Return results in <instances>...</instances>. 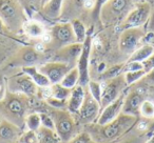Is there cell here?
I'll return each instance as SVG.
<instances>
[{
    "label": "cell",
    "mask_w": 154,
    "mask_h": 143,
    "mask_svg": "<svg viewBox=\"0 0 154 143\" xmlns=\"http://www.w3.org/2000/svg\"><path fill=\"white\" fill-rule=\"evenodd\" d=\"M28 2L32 5H35V7H36L37 4H39L41 7V0H28Z\"/></svg>",
    "instance_id": "obj_42"
},
{
    "label": "cell",
    "mask_w": 154,
    "mask_h": 143,
    "mask_svg": "<svg viewBox=\"0 0 154 143\" xmlns=\"http://www.w3.org/2000/svg\"><path fill=\"white\" fill-rule=\"evenodd\" d=\"M145 75H146V72L143 70H133V72H126V73H124L125 80H126V83L128 86L136 84L137 82L140 81L141 78Z\"/></svg>",
    "instance_id": "obj_29"
},
{
    "label": "cell",
    "mask_w": 154,
    "mask_h": 143,
    "mask_svg": "<svg viewBox=\"0 0 154 143\" xmlns=\"http://www.w3.org/2000/svg\"><path fill=\"white\" fill-rule=\"evenodd\" d=\"M125 95L122 94L118 99H116L115 101H113L112 103H110L109 105L101 109L100 114H99L98 118L96 120L97 125H106V124L110 123L111 121H113L114 119L118 117L122 112V105H124V100H125Z\"/></svg>",
    "instance_id": "obj_17"
},
{
    "label": "cell",
    "mask_w": 154,
    "mask_h": 143,
    "mask_svg": "<svg viewBox=\"0 0 154 143\" xmlns=\"http://www.w3.org/2000/svg\"><path fill=\"white\" fill-rule=\"evenodd\" d=\"M103 91H101L100 107L105 109L107 105L118 99L122 94H125V90L128 85L125 80L124 74L117 76L112 79L103 81Z\"/></svg>",
    "instance_id": "obj_6"
},
{
    "label": "cell",
    "mask_w": 154,
    "mask_h": 143,
    "mask_svg": "<svg viewBox=\"0 0 154 143\" xmlns=\"http://www.w3.org/2000/svg\"><path fill=\"white\" fill-rule=\"evenodd\" d=\"M71 25H72L73 32L76 37V40L78 43H84L87 38V34H88V30H87L85 23L78 18L71 20Z\"/></svg>",
    "instance_id": "obj_25"
},
{
    "label": "cell",
    "mask_w": 154,
    "mask_h": 143,
    "mask_svg": "<svg viewBox=\"0 0 154 143\" xmlns=\"http://www.w3.org/2000/svg\"><path fill=\"white\" fill-rule=\"evenodd\" d=\"M124 65H125V63H120V64H116V65L108 68L105 73L101 74L100 79L103 80V81H106V80L112 79V78H115V77H117V76L124 74Z\"/></svg>",
    "instance_id": "obj_31"
},
{
    "label": "cell",
    "mask_w": 154,
    "mask_h": 143,
    "mask_svg": "<svg viewBox=\"0 0 154 143\" xmlns=\"http://www.w3.org/2000/svg\"><path fill=\"white\" fill-rule=\"evenodd\" d=\"M64 0H48L40 7L41 14L48 19H57L61 16Z\"/></svg>",
    "instance_id": "obj_20"
},
{
    "label": "cell",
    "mask_w": 154,
    "mask_h": 143,
    "mask_svg": "<svg viewBox=\"0 0 154 143\" xmlns=\"http://www.w3.org/2000/svg\"><path fill=\"white\" fill-rule=\"evenodd\" d=\"M71 91L72 90L64 88V86H62L60 83L51 84V86H50V97L58 99V100L68 101L69 97H70V94H71Z\"/></svg>",
    "instance_id": "obj_27"
},
{
    "label": "cell",
    "mask_w": 154,
    "mask_h": 143,
    "mask_svg": "<svg viewBox=\"0 0 154 143\" xmlns=\"http://www.w3.org/2000/svg\"><path fill=\"white\" fill-rule=\"evenodd\" d=\"M47 1H48V0H41V7H42V5L45 4V3L47 2Z\"/></svg>",
    "instance_id": "obj_44"
},
{
    "label": "cell",
    "mask_w": 154,
    "mask_h": 143,
    "mask_svg": "<svg viewBox=\"0 0 154 143\" xmlns=\"http://www.w3.org/2000/svg\"><path fill=\"white\" fill-rule=\"evenodd\" d=\"M135 7L134 0H108L99 14L101 23L105 25L122 22Z\"/></svg>",
    "instance_id": "obj_4"
},
{
    "label": "cell",
    "mask_w": 154,
    "mask_h": 143,
    "mask_svg": "<svg viewBox=\"0 0 154 143\" xmlns=\"http://www.w3.org/2000/svg\"><path fill=\"white\" fill-rule=\"evenodd\" d=\"M39 143H61V140L56 134V132L52 128H48L45 126H41L37 130Z\"/></svg>",
    "instance_id": "obj_24"
},
{
    "label": "cell",
    "mask_w": 154,
    "mask_h": 143,
    "mask_svg": "<svg viewBox=\"0 0 154 143\" xmlns=\"http://www.w3.org/2000/svg\"><path fill=\"white\" fill-rule=\"evenodd\" d=\"M18 143H39L37 132L29 130H23L18 139Z\"/></svg>",
    "instance_id": "obj_33"
},
{
    "label": "cell",
    "mask_w": 154,
    "mask_h": 143,
    "mask_svg": "<svg viewBox=\"0 0 154 143\" xmlns=\"http://www.w3.org/2000/svg\"><path fill=\"white\" fill-rule=\"evenodd\" d=\"M0 18L10 32L22 30L26 20V12L17 0H0Z\"/></svg>",
    "instance_id": "obj_5"
},
{
    "label": "cell",
    "mask_w": 154,
    "mask_h": 143,
    "mask_svg": "<svg viewBox=\"0 0 154 143\" xmlns=\"http://www.w3.org/2000/svg\"><path fill=\"white\" fill-rule=\"evenodd\" d=\"M146 143H154V135H152V136L150 137L149 139H148Z\"/></svg>",
    "instance_id": "obj_43"
},
{
    "label": "cell",
    "mask_w": 154,
    "mask_h": 143,
    "mask_svg": "<svg viewBox=\"0 0 154 143\" xmlns=\"http://www.w3.org/2000/svg\"><path fill=\"white\" fill-rule=\"evenodd\" d=\"M143 70L146 73H148L149 70H151L152 68H154V53L150 56L148 59H146L143 62Z\"/></svg>",
    "instance_id": "obj_39"
},
{
    "label": "cell",
    "mask_w": 154,
    "mask_h": 143,
    "mask_svg": "<svg viewBox=\"0 0 154 143\" xmlns=\"http://www.w3.org/2000/svg\"><path fill=\"white\" fill-rule=\"evenodd\" d=\"M21 72H23L24 74L30 76L31 79L35 82V84H36L39 88H49V86L51 85L50 80L47 78V76H45L40 70H38L37 65L24 66V67H21Z\"/></svg>",
    "instance_id": "obj_22"
},
{
    "label": "cell",
    "mask_w": 154,
    "mask_h": 143,
    "mask_svg": "<svg viewBox=\"0 0 154 143\" xmlns=\"http://www.w3.org/2000/svg\"><path fill=\"white\" fill-rule=\"evenodd\" d=\"M137 123V117L127 114L122 113L116 119L111 121L106 125H97L99 130H96L97 135L92 137L95 142H108V141L115 140L119 138L122 134L127 132L130 127H132L134 124Z\"/></svg>",
    "instance_id": "obj_3"
},
{
    "label": "cell",
    "mask_w": 154,
    "mask_h": 143,
    "mask_svg": "<svg viewBox=\"0 0 154 143\" xmlns=\"http://www.w3.org/2000/svg\"><path fill=\"white\" fill-rule=\"evenodd\" d=\"M140 117L145 119H153L154 118V102L149 99H145L140 105L139 109Z\"/></svg>",
    "instance_id": "obj_30"
},
{
    "label": "cell",
    "mask_w": 154,
    "mask_h": 143,
    "mask_svg": "<svg viewBox=\"0 0 154 143\" xmlns=\"http://www.w3.org/2000/svg\"><path fill=\"white\" fill-rule=\"evenodd\" d=\"M24 127L29 130L37 132L41 127V117L40 113H30L26 115L24 120Z\"/></svg>",
    "instance_id": "obj_28"
},
{
    "label": "cell",
    "mask_w": 154,
    "mask_h": 143,
    "mask_svg": "<svg viewBox=\"0 0 154 143\" xmlns=\"http://www.w3.org/2000/svg\"><path fill=\"white\" fill-rule=\"evenodd\" d=\"M101 112L100 103L91 95L89 90L86 86V93H85V99L79 109L77 116H78V122H82L84 124L93 123L96 121L99 114Z\"/></svg>",
    "instance_id": "obj_12"
},
{
    "label": "cell",
    "mask_w": 154,
    "mask_h": 143,
    "mask_svg": "<svg viewBox=\"0 0 154 143\" xmlns=\"http://www.w3.org/2000/svg\"><path fill=\"white\" fill-rule=\"evenodd\" d=\"M54 123V130L61 140L69 143L78 135V120L66 109H52L49 113Z\"/></svg>",
    "instance_id": "obj_2"
},
{
    "label": "cell",
    "mask_w": 154,
    "mask_h": 143,
    "mask_svg": "<svg viewBox=\"0 0 154 143\" xmlns=\"http://www.w3.org/2000/svg\"><path fill=\"white\" fill-rule=\"evenodd\" d=\"M143 70V66L141 62L136 61H127L124 65V73L126 72H133V70Z\"/></svg>",
    "instance_id": "obj_37"
},
{
    "label": "cell",
    "mask_w": 154,
    "mask_h": 143,
    "mask_svg": "<svg viewBox=\"0 0 154 143\" xmlns=\"http://www.w3.org/2000/svg\"><path fill=\"white\" fill-rule=\"evenodd\" d=\"M37 67H38V70H40L43 75L47 76V78L50 80L51 84H56L60 83L64 76L74 66H71L66 63H63V62L49 61L45 62L43 64L37 66Z\"/></svg>",
    "instance_id": "obj_13"
},
{
    "label": "cell",
    "mask_w": 154,
    "mask_h": 143,
    "mask_svg": "<svg viewBox=\"0 0 154 143\" xmlns=\"http://www.w3.org/2000/svg\"><path fill=\"white\" fill-rule=\"evenodd\" d=\"M42 59V53H39L35 47L24 46L16 54L13 59V64L19 65L20 67L24 66L37 65Z\"/></svg>",
    "instance_id": "obj_16"
},
{
    "label": "cell",
    "mask_w": 154,
    "mask_h": 143,
    "mask_svg": "<svg viewBox=\"0 0 154 143\" xmlns=\"http://www.w3.org/2000/svg\"><path fill=\"white\" fill-rule=\"evenodd\" d=\"M22 31L31 38H43L45 36V28L43 23L35 19H26L22 25Z\"/></svg>",
    "instance_id": "obj_21"
},
{
    "label": "cell",
    "mask_w": 154,
    "mask_h": 143,
    "mask_svg": "<svg viewBox=\"0 0 154 143\" xmlns=\"http://www.w3.org/2000/svg\"><path fill=\"white\" fill-rule=\"evenodd\" d=\"M10 30L7 28V25L5 24V22L2 21V19L0 18V35H2V36H8L10 34Z\"/></svg>",
    "instance_id": "obj_41"
},
{
    "label": "cell",
    "mask_w": 154,
    "mask_h": 143,
    "mask_svg": "<svg viewBox=\"0 0 154 143\" xmlns=\"http://www.w3.org/2000/svg\"><path fill=\"white\" fill-rule=\"evenodd\" d=\"M82 49V43L76 42L73 44L66 45V46H63L56 51L52 61L63 62V63H66L71 66H76Z\"/></svg>",
    "instance_id": "obj_14"
},
{
    "label": "cell",
    "mask_w": 154,
    "mask_h": 143,
    "mask_svg": "<svg viewBox=\"0 0 154 143\" xmlns=\"http://www.w3.org/2000/svg\"><path fill=\"white\" fill-rule=\"evenodd\" d=\"M87 88L89 90V92L91 93L93 97L100 103V98H101V91H103V85L101 82L94 81V80H90L87 85Z\"/></svg>",
    "instance_id": "obj_32"
},
{
    "label": "cell",
    "mask_w": 154,
    "mask_h": 143,
    "mask_svg": "<svg viewBox=\"0 0 154 143\" xmlns=\"http://www.w3.org/2000/svg\"><path fill=\"white\" fill-rule=\"evenodd\" d=\"M50 39H51L50 42L52 43V45L57 49L77 42L70 21L58 22L54 24L51 28Z\"/></svg>",
    "instance_id": "obj_10"
},
{
    "label": "cell",
    "mask_w": 154,
    "mask_h": 143,
    "mask_svg": "<svg viewBox=\"0 0 154 143\" xmlns=\"http://www.w3.org/2000/svg\"><path fill=\"white\" fill-rule=\"evenodd\" d=\"M108 0H95L94 3V7H93L92 12H91V17L93 18L94 21H96L99 18V14H100V11L103 9V5L107 3Z\"/></svg>",
    "instance_id": "obj_35"
},
{
    "label": "cell",
    "mask_w": 154,
    "mask_h": 143,
    "mask_svg": "<svg viewBox=\"0 0 154 143\" xmlns=\"http://www.w3.org/2000/svg\"><path fill=\"white\" fill-rule=\"evenodd\" d=\"M40 117H41V126H45L48 128H52L54 130V123L53 120H52L51 116L47 113H40Z\"/></svg>",
    "instance_id": "obj_38"
},
{
    "label": "cell",
    "mask_w": 154,
    "mask_h": 143,
    "mask_svg": "<svg viewBox=\"0 0 154 143\" xmlns=\"http://www.w3.org/2000/svg\"><path fill=\"white\" fill-rule=\"evenodd\" d=\"M85 93L86 88L82 85H76L71 91L70 97L68 99V104H66V111H69L73 115H77L79 109L82 107V104L85 99Z\"/></svg>",
    "instance_id": "obj_19"
},
{
    "label": "cell",
    "mask_w": 154,
    "mask_h": 143,
    "mask_svg": "<svg viewBox=\"0 0 154 143\" xmlns=\"http://www.w3.org/2000/svg\"><path fill=\"white\" fill-rule=\"evenodd\" d=\"M153 88V90H154V88Z\"/></svg>",
    "instance_id": "obj_45"
},
{
    "label": "cell",
    "mask_w": 154,
    "mask_h": 143,
    "mask_svg": "<svg viewBox=\"0 0 154 143\" xmlns=\"http://www.w3.org/2000/svg\"><path fill=\"white\" fill-rule=\"evenodd\" d=\"M21 134L22 128L8 120H3L0 123V142H15Z\"/></svg>",
    "instance_id": "obj_18"
},
{
    "label": "cell",
    "mask_w": 154,
    "mask_h": 143,
    "mask_svg": "<svg viewBox=\"0 0 154 143\" xmlns=\"http://www.w3.org/2000/svg\"><path fill=\"white\" fill-rule=\"evenodd\" d=\"M150 15H151V4L148 1L138 2L135 4L128 16L122 20V22L119 24V28H122V31L126 28H143L149 20Z\"/></svg>",
    "instance_id": "obj_9"
},
{
    "label": "cell",
    "mask_w": 154,
    "mask_h": 143,
    "mask_svg": "<svg viewBox=\"0 0 154 143\" xmlns=\"http://www.w3.org/2000/svg\"><path fill=\"white\" fill-rule=\"evenodd\" d=\"M146 37V32L143 28H133L122 30L119 36L118 46L122 54L132 55L138 47L141 46V42Z\"/></svg>",
    "instance_id": "obj_7"
},
{
    "label": "cell",
    "mask_w": 154,
    "mask_h": 143,
    "mask_svg": "<svg viewBox=\"0 0 154 143\" xmlns=\"http://www.w3.org/2000/svg\"><path fill=\"white\" fill-rule=\"evenodd\" d=\"M69 143H96L90 136V134H78L74 139L70 141Z\"/></svg>",
    "instance_id": "obj_36"
},
{
    "label": "cell",
    "mask_w": 154,
    "mask_h": 143,
    "mask_svg": "<svg viewBox=\"0 0 154 143\" xmlns=\"http://www.w3.org/2000/svg\"><path fill=\"white\" fill-rule=\"evenodd\" d=\"M7 92H8L7 81H5V79L3 78L2 75H0V101L5 98Z\"/></svg>",
    "instance_id": "obj_40"
},
{
    "label": "cell",
    "mask_w": 154,
    "mask_h": 143,
    "mask_svg": "<svg viewBox=\"0 0 154 143\" xmlns=\"http://www.w3.org/2000/svg\"><path fill=\"white\" fill-rule=\"evenodd\" d=\"M154 53V46L151 44H143L136 49L132 55H130L128 61H136L143 63L146 59L150 57Z\"/></svg>",
    "instance_id": "obj_23"
},
{
    "label": "cell",
    "mask_w": 154,
    "mask_h": 143,
    "mask_svg": "<svg viewBox=\"0 0 154 143\" xmlns=\"http://www.w3.org/2000/svg\"><path fill=\"white\" fill-rule=\"evenodd\" d=\"M136 84H141L143 86H149L151 88H154V68H152L148 73H146V75L141 78L140 81L137 82Z\"/></svg>",
    "instance_id": "obj_34"
},
{
    "label": "cell",
    "mask_w": 154,
    "mask_h": 143,
    "mask_svg": "<svg viewBox=\"0 0 154 143\" xmlns=\"http://www.w3.org/2000/svg\"><path fill=\"white\" fill-rule=\"evenodd\" d=\"M78 83H79V72H78L77 66H74V67L71 68L70 72L64 76L63 79L60 82V84L62 86L70 88V90H72L76 85H78Z\"/></svg>",
    "instance_id": "obj_26"
},
{
    "label": "cell",
    "mask_w": 154,
    "mask_h": 143,
    "mask_svg": "<svg viewBox=\"0 0 154 143\" xmlns=\"http://www.w3.org/2000/svg\"><path fill=\"white\" fill-rule=\"evenodd\" d=\"M30 99L26 95L8 91L5 98L0 101V112L5 117V120L23 128L24 120L30 107Z\"/></svg>",
    "instance_id": "obj_1"
},
{
    "label": "cell",
    "mask_w": 154,
    "mask_h": 143,
    "mask_svg": "<svg viewBox=\"0 0 154 143\" xmlns=\"http://www.w3.org/2000/svg\"><path fill=\"white\" fill-rule=\"evenodd\" d=\"M7 88L9 92L22 94L28 96L29 98H33L38 93V86L31 79V77L23 72L11 76L7 80Z\"/></svg>",
    "instance_id": "obj_8"
},
{
    "label": "cell",
    "mask_w": 154,
    "mask_h": 143,
    "mask_svg": "<svg viewBox=\"0 0 154 143\" xmlns=\"http://www.w3.org/2000/svg\"><path fill=\"white\" fill-rule=\"evenodd\" d=\"M145 100L143 93L140 92V90L135 88L125 95L124 105H122V113L127 114V115L134 116V117H140L139 109H140L141 103Z\"/></svg>",
    "instance_id": "obj_15"
},
{
    "label": "cell",
    "mask_w": 154,
    "mask_h": 143,
    "mask_svg": "<svg viewBox=\"0 0 154 143\" xmlns=\"http://www.w3.org/2000/svg\"><path fill=\"white\" fill-rule=\"evenodd\" d=\"M93 31L91 28L88 31L87 34V38L85 42L82 43V53L77 61V68L79 72V85L86 88L88 85L89 81H90V75H89V63H90V55H91V49H92V35Z\"/></svg>",
    "instance_id": "obj_11"
}]
</instances>
